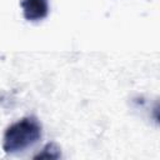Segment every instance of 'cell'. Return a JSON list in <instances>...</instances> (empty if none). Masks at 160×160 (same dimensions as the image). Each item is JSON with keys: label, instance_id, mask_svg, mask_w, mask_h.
<instances>
[{"label": "cell", "instance_id": "obj_2", "mask_svg": "<svg viewBox=\"0 0 160 160\" xmlns=\"http://www.w3.org/2000/svg\"><path fill=\"white\" fill-rule=\"evenodd\" d=\"M21 6L28 20H40L46 16L49 10L48 0H22Z\"/></svg>", "mask_w": 160, "mask_h": 160}, {"label": "cell", "instance_id": "obj_1", "mask_svg": "<svg viewBox=\"0 0 160 160\" xmlns=\"http://www.w3.org/2000/svg\"><path fill=\"white\" fill-rule=\"evenodd\" d=\"M41 136V126L34 118H24L8 128L4 135V150L9 154L24 151Z\"/></svg>", "mask_w": 160, "mask_h": 160}]
</instances>
